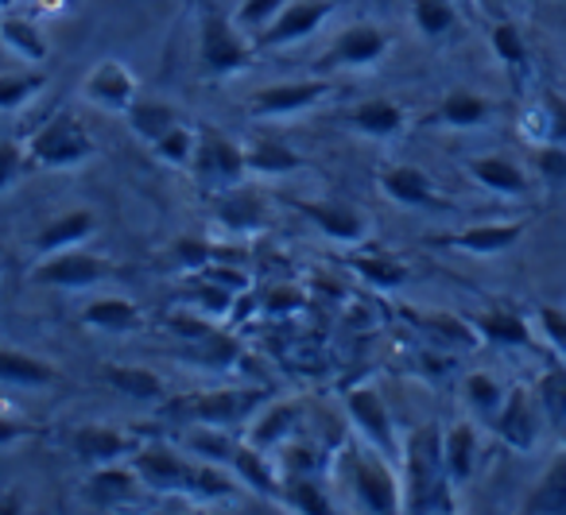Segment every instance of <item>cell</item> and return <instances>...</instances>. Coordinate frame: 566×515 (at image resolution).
I'll return each mask as SVG.
<instances>
[{
	"label": "cell",
	"instance_id": "obj_1",
	"mask_svg": "<svg viewBox=\"0 0 566 515\" xmlns=\"http://www.w3.org/2000/svg\"><path fill=\"white\" fill-rule=\"evenodd\" d=\"M408 512H450V473L442 458V434L439 427H419L408 438Z\"/></svg>",
	"mask_w": 566,
	"mask_h": 515
},
{
	"label": "cell",
	"instance_id": "obj_2",
	"mask_svg": "<svg viewBox=\"0 0 566 515\" xmlns=\"http://www.w3.org/2000/svg\"><path fill=\"white\" fill-rule=\"evenodd\" d=\"M90 156H94V140H90V133L74 117H51L28 140V159L35 167H48V171H55V167H78Z\"/></svg>",
	"mask_w": 566,
	"mask_h": 515
},
{
	"label": "cell",
	"instance_id": "obj_3",
	"mask_svg": "<svg viewBox=\"0 0 566 515\" xmlns=\"http://www.w3.org/2000/svg\"><path fill=\"white\" fill-rule=\"evenodd\" d=\"M190 171L198 175V182H202L206 190L221 195V190L244 182V175H249V159H244V148H237L229 136L206 128V133H198V148H195V164H190Z\"/></svg>",
	"mask_w": 566,
	"mask_h": 515
},
{
	"label": "cell",
	"instance_id": "obj_4",
	"mask_svg": "<svg viewBox=\"0 0 566 515\" xmlns=\"http://www.w3.org/2000/svg\"><path fill=\"white\" fill-rule=\"evenodd\" d=\"M198 55H202L206 74H237L249 66L252 48L241 40L233 20L221 12H202V40H198Z\"/></svg>",
	"mask_w": 566,
	"mask_h": 515
},
{
	"label": "cell",
	"instance_id": "obj_5",
	"mask_svg": "<svg viewBox=\"0 0 566 515\" xmlns=\"http://www.w3.org/2000/svg\"><path fill=\"white\" fill-rule=\"evenodd\" d=\"M334 0H287L280 12H275L272 24L260 32V48H292V43L315 35L318 28L331 20Z\"/></svg>",
	"mask_w": 566,
	"mask_h": 515
},
{
	"label": "cell",
	"instance_id": "obj_6",
	"mask_svg": "<svg viewBox=\"0 0 566 515\" xmlns=\"http://www.w3.org/2000/svg\"><path fill=\"white\" fill-rule=\"evenodd\" d=\"M109 275V264H105L97 252H78V249H63L51 252L40 267L32 272V283L40 287H66V291H82L94 287Z\"/></svg>",
	"mask_w": 566,
	"mask_h": 515
},
{
	"label": "cell",
	"instance_id": "obj_7",
	"mask_svg": "<svg viewBox=\"0 0 566 515\" xmlns=\"http://www.w3.org/2000/svg\"><path fill=\"white\" fill-rule=\"evenodd\" d=\"M128 461H133V469L140 473L144 488L187 492L190 496V484H195V461H187L179 450H171V445H140Z\"/></svg>",
	"mask_w": 566,
	"mask_h": 515
},
{
	"label": "cell",
	"instance_id": "obj_8",
	"mask_svg": "<svg viewBox=\"0 0 566 515\" xmlns=\"http://www.w3.org/2000/svg\"><path fill=\"white\" fill-rule=\"evenodd\" d=\"M334 94V82L326 78H307V82H280V86H264L252 94L249 102V113L252 117H287V113H300V109H311L318 105L323 97Z\"/></svg>",
	"mask_w": 566,
	"mask_h": 515
},
{
	"label": "cell",
	"instance_id": "obj_9",
	"mask_svg": "<svg viewBox=\"0 0 566 515\" xmlns=\"http://www.w3.org/2000/svg\"><path fill=\"white\" fill-rule=\"evenodd\" d=\"M71 450L78 453L82 465L97 469V465H113V461H125L140 450L128 430L105 427V422H90V427H74L71 430Z\"/></svg>",
	"mask_w": 566,
	"mask_h": 515
},
{
	"label": "cell",
	"instance_id": "obj_10",
	"mask_svg": "<svg viewBox=\"0 0 566 515\" xmlns=\"http://www.w3.org/2000/svg\"><path fill=\"white\" fill-rule=\"evenodd\" d=\"M354 492L365 504V512L373 515H392L400 512V484H396L392 469L380 458H369V453H354Z\"/></svg>",
	"mask_w": 566,
	"mask_h": 515
},
{
	"label": "cell",
	"instance_id": "obj_11",
	"mask_svg": "<svg viewBox=\"0 0 566 515\" xmlns=\"http://www.w3.org/2000/svg\"><path fill=\"white\" fill-rule=\"evenodd\" d=\"M264 391H244V388H221V391H202L190 396L187 403H175V414L190 422H210V427H229V422L244 419L252 403H260Z\"/></svg>",
	"mask_w": 566,
	"mask_h": 515
},
{
	"label": "cell",
	"instance_id": "obj_12",
	"mask_svg": "<svg viewBox=\"0 0 566 515\" xmlns=\"http://www.w3.org/2000/svg\"><path fill=\"white\" fill-rule=\"evenodd\" d=\"M346 411L354 419V427L377 445L380 453H392L396 450V434H392V414H388L385 399H380L377 388L361 383V388H349L346 391Z\"/></svg>",
	"mask_w": 566,
	"mask_h": 515
},
{
	"label": "cell",
	"instance_id": "obj_13",
	"mask_svg": "<svg viewBox=\"0 0 566 515\" xmlns=\"http://www.w3.org/2000/svg\"><path fill=\"white\" fill-rule=\"evenodd\" d=\"M493 427L509 445L532 450L535 434H539V399H532L527 388H512L509 396H504L501 411L493 414Z\"/></svg>",
	"mask_w": 566,
	"mask_h": 515
},
{
	"label": "cell",
	"instance_id": "obj_14",
	"mask_svg": "<svg viewBox=\"0 0 566 515\" xmlns=\"http://www.w3.org/2000/svg\"><path fill=\"white\" fill-rule=\"evenodd\" d=\"M82 90H86L90 102L102 105V109H113V113H125L128 105L136 102V78L128 74L125 63H117V59L97 63L94 71L86 74Z\"/></svg>",
	"mask_w": 566,
	"mask_h": 515
},
{
	"label": "cell",
	"instance_id": "obj_15",
	"mask_svg": "<svg viewBox=\"0 0 566 515\" xmlns=\"http://www.w3.org/2000/svg\"><path fill=\"white\" fill-rule=\"evenodd\" d=\"M213 213H218V221L229 233H260L268 225L264 198H260L256 187H244V182L221 190L218 202H213Z\"/></svg>",
	"mask_w": 566,
	"mask_h": 515
},
{
	"label": "cell",
	"instance_id": "obj_16",
	"mask_svg": "<svg viewBox=\"0 0 566 515\" xmlns=\"http://www.w3.org/2000/svg\"><path fill=\"white\" fill-rule=\"evenodd\" d=\"M140 488H144V481H140V473L133 469V461H128V465L113 461V465H97L94 473H90L86 496H90V504H94V507L113 512V507L136 500V492H140Z\"/></svg>",
	"mask_w": 566,
	"mask_h": 515
},
{
	"label": "cell",
	"instance_id": "obj_17",
	"mask_svg": "<svg viewBox=\"0 0 566 515\" xmlns=\"http://www.w3.org/2000/svg\"><path fill=\"white\" fill-rule=\"evenodd\" d=\"M388 55V35L373 24H349L346 32H338L331 48V59L326 63L338 66H373Z\"/></svg>",
	"mask_w": 566,
	"mask_h": 515
},
{
	"label": "cell",
	"instance_id": "obj_18",
	"mask_svg": "<svg viewBox=\"0 0 566 515\" xmlns=\"http://www.w3.org/2000/svg\"><path fill=\"white\" fill-rule=\"evenodd\" d=\"M520 237H524V221H509V225L493 221V225H470V229H462V233L439 237L434 244L473 252V256H496V252H509Z\"/></svg>",
	"mask_w": 566,
	"mask_h": 515
},
{
	"label": "cell",
	"instance_id": "obj_19",
	"mask_svg": "<svg viewBox=\"0 0 566 515\" xmlns=\"http://www.w3.org/2000/svg\"><path fill=\"white\" fill-rule=\"evenodd\" d=\"M295 210L303 213V218L311 221L315 229H323L331 241L338 244H357L365 241V221L357 210H349V206L342 202H292Z\"/></svg>",
	"mask_w": 566,
	"mask_h": 515
},
{
	"label": "cell",
	"instance_id": "obj_20",
	"mask_svg": "<svg viewBox=\"0 0 566 515\" xmlns=\"http://www.w3.org/2000/svg\"><path fill=\"white\" fill-rule=\"evenodd\" d=\"M94 233H97L94 210H66V213H59V218H51L48 225L35 233V249H40L43 256H51V252L78 249V244L90 241Z\"/></svg>",
	"mask_w": 566,
	"mask_h": 515
},
{
	"label": "cell",
	"instance_id": "obj_21",
	"mask_svg": "<svg viewBox=\"0 0 566 515\" xmlns=\"http://www.w3.org/2000/svg\"><path fill=\"white\" fill-rule=\"evenodd\" d=\"M380 190H385L392 202L400 206H416V210H427V206H439V195H434V182L427 179V171L411 164H396L380 171Z\"/></svg>",
	"mask_w": 566,
	"mask_h": 515
},
{
	"label": "cell",
	"instance_id": "obj_22",
	"mask_svg": "<svg viewBox=\"0 0 566 515\" xmlns=\"http://www.w3.org/2000/svg\"><path fill=\"white\" fill-rule=\"evenodd\" d=\"M229 465H233L237 481H241L249 492H256V496H280L283 481L275 476V469L268 465V458H264V450H260V445H252V442L237 445Z\"/></svg>",
	"mask_w": 566,
	"mask_h": 515
},
{
	"label": "cell",
	"instance_id": "obj_23",
	"mask_svg": "<svg viewBox=\"0 0 566 515\" xmlns=\"http://www.w3.org/2000/svg\"><path fill=\"white\" fill-rule=\"evenodd\" d=\"M125 117H128V128L148 144H156L159 136H167L175 125H182V113L167 102H156V97H144V102L136 97L125 109Z\"/></svg>",
	"mask_w": 566,
	"mask_h": 515
},
{
	"label": "cell",
	"instance_id": "obj_24",
	"mask_svg": "<svg viewBox=\"0 0 566 515\" xmlns=\"http://www.w3.org/2000/svg\"><path fill=\"white\" fill-rule=\"evenodd\" d=\"M473 329H478V337H485L489 345H516V349H532V329H527L524 314L504 311V306L478 314V318H473Z\"/></svg>",
	"mask_w": 566,
	"mask_h": 515
},
{
	"label": "cell",
	"instance_id": "obj_25",
	"mask_svg": "<svg viewBox=\"0 0 566 515\" xmlns=\"http://www.w3.org/2000/svg\"><path fill=\"white\" fill-rule=\"evenodd\" d=\"M0 380L17 388H51L59 380V368L20 349H0Z\"/></svg>",
	"mask_w": 566,
	"mask_h": 515
},
{
	"label": "cell",
	"instance_id": "obj_26",
	"mask_svg": "<svg viewBox=\"0 0 566 515\" xmlns=\"http://www.w3.org/2000/svg\"><path fill=\"white\" fill-rule=\"evenodd\" d=\"M0 40H4V48H9L12 55L24 59L28 66L48 63V55H51L43 32L24 17H0Z\"/></svg>",
	"mask_w": 566,
	"mask_h": 515
},
{
	"label": "cell",
	"instance_id": "obj_27",
	"mask_svg": "<svg viewBox=\"0 0 566 515\" xmlns=\"http://www.w3.org/2000/svg\"><path fill=\"white\" fill-rule=\"evenodd\" d=\"M524 512H532V515H563L566 512V450L551 461L543 481L527 492Z\"/></svg>",
	"mask_w": 566,
	"mask_h": 515
},
{
	"label": "cell",
	"instance_id": "obj_28",
	"mask_svg": "<svg viewBox=\"0 0 566 515\" xmlns=\"http://www.w3.org/2000/svg\"><path fill=\"white\" fill-rule=\"evenodd\" d=\"M442 458H447L450 481L454 484L470 481L473 469H478V434H473V427H465V422L450 427L447 434H442Z\"/></svg>",
	"mask_w": 566,
	"mask_h": 515
},
{
	"label": "cell",
	"instance_id": "obj_29",
	"mask_svg": "<svg viewBox=\"0 0 566 515\" xmlns=\"http://www.w3.org/2000/svg\"><path fill=\"white\" fill-rule=\"evenodd\" d=\"M102 376L109 388H117L120 396H128V399H144V403L164 399V380L144 365H105Z\"/></svg>",
	"mask_w": 566,
	"mask_h": 515
},
{
	"label": "cell",
	"instance_id": "obj_30",
	"mask_svg": "<svg viewBox=\"0 0 566 515\" xmlns=\"http://www.w3.org/2000/svg\"><path fill=\"white\" fill-rule=\"evenodd\" d=\"M470 175L481 187L496 190V195H527V175L512 164L509 156H481L470 164Z\"/></svg>",
	"mask_w": 566,
	"mask_h": 515
},
{
	"label": "cell",
	"instance_id": "obj_31",
	"mask_svg": "<svg viewBox=\"0 0 566 515\" xmlns=\"http://www.w3.org/2000/svg\"><path fill=\"white\" fill-rule=\"evenodd\" d=\"M144 314L136 303H128V298H94V303L86 306V326L94 329H109V334H133V329H140Z\"/></svg>",
	"mask_w": 566,
	"mask_h": 515
},
{
	"label": "cell",
	"instance_id": "obj_32",
	"mask_svg": "<svg viewBox=\"0 0 566 515\" xmlns=\"http://www.w3.org/2000/svg\"><path fill=\"white\" fill-rule=\"evenodd\" d=\"M349 120H354L357 133L365 136H396L403 128V109L396 102H388V97H373V102H361L354 113H349Z\"/></svg>",
	"mask_w": 566,
	"mask_h": 515
},
{
	"label": "cell",
	"instance_id": "obj_33",
	"mask_svg": "<svg viewBox=\"0 0 566 515\" xmlns=\"http://www.w3.org/2000/svg\"><path fill=\"white\" fill-rule=\"evenodd\" d=\"M244 159H249V171L256 175H292L303 167V159L280 140H252L244 148Z\"/></svg>",
	"mask_w": 566,
	"mask_h": 515
},
{
	"label": "cell",
	"instance_id": "obj_34",
	"mask_svg": "<svg viewBox=\"0 0 566 515\" xmlns=\"http://www.w3.org/2000/svg\"><path fill=\"white\" fill-rule=\"evenodd\" d=\"M187 450L198 453L202 461H213V465H229L233 461V450L237 445L229 442L226 427H210V422H195V427L187 430Z\"/></svg>",
	"mask_w": 566,
	"mask_h": 515
},
{
	"label": "cell",
	"instance_id": "obj_35",
	"mask_svg": "<svg viewBox=\"0 0 566 515\" xmlns=\"http://www.w3.org/2000/svg\"><path fill=\"white\" fill-rule=\"evenodd\" d=\"M300 403H275L268 407L264 419L252 427V445H260V450H268V445L275 442H287L292 438V430L300 427Z\"/></svg>",
	"mask_w": 566,
	"mask_h": 515
},
{
	"label": "cell",
	"instance_id": "obj_36",
	"mask_svg": "<svg viewBox=\"0 0 566 515\" xmlns=\"http://www.w3.org/2000/svg\"><path fill=\"white\" fill-rule=\"evenodd\" d=\"M280 496L287 500V507H295V512H303V515H331V500H326V492L318 488L307 473L287 476V481L280 484Z\"/></svg>",
	"mask_w": 566,
	"mask_h": 515
},
{
	"label": "cell",
	"instance_id": "obj_37",
	"mask_svg": "<svg viewBox=\"0 0 566 515\" xmlns=\"http://www.w3.org/2000/svg\"><path fill=\"white\" fill-rule=\"evenodd\" d=\"M485 117H489V102L470 94V90H454V94H447L439 105V120H447V125H454V128H473Z\"/></svg>",
	"mask_w": 566,
	"mask_h": 515
},
{
	"label": "cell",
	"instance_id": "obj_38",
	"mask_svg": "<svg viewBox=\"0 0 566 515\" xmlns=\"http://www.w3.org/2000/svg\"><path fill=\"white\" fill-rule=\"evenodd\" d=\"M349 267H354L365 283H373V287H380V291H396L408 283V267L392 256H354Z\"/></svg>",
	"mask_w": 566,
	"mask_h": 515
},
{
	"label": "cell",
	"instance_id": "obj_39",
	"mask_svg": "<svg viewBox=\"0 0 566 515\" xmlns=\"http://www.w3.org/2000/svg\"><path fill=\"white\" fill-rule=\"evenodd\" d=\"M535 399H539V411L547 414L555 427H566V365H551L547 372L539 376Z\"/></svg>",
	"mask_w": 566,
	"mask_h": 515
},
{
	"label": "cell",
	"instance_id": "obj_40",
	"mask_svg": "<svg viewBox=\"0 0 566 515\" xmlns=\"http://www.w3.org/2000/svg\"><path fill=\"white\" fill-rule=\"evenodd\" d=\"M151 148H156V156L164 159V164L190 167L195 164V148H198V128H190L187 120H182V125H175L167 136H159Z\"/></svg>",
	"mask_w": 566,
	"mask_h": 515
},
{
	"label": "cell",
	"instance_id": "obj_41",
	"mask_svg": "<svg viewBox=\"0 0 566 515\" xmlns=\"http://www.w3.org/2000/svg\"><path fill=\"white\" fill-rule=\"evenodd\" d=\"M43 86H48V74L43 71L0 74V109H20V105L32 102Z\"/></svg>",
	"mask_w": 566,
	"mask_h": 515
},
{
	"label": "cell",
	"instance_id": "obj_42",
	"mask_svg": "<svg viewBox=\"0 0 566 515\" xmlns=\"http://www.w3.org/2000/svg\"><path fill=\"white\" fill-rule=\"evenodd\" d=\"M411 17H416V28L423 35H447L450 28H454V20H458L450 0H416Z\"/></svg>",
	"mask_w": 566,
	"mask_h": 515
},
{
	"label": "cell",
	"instance_id": "obj_43",
	"mask_svg": "<svg viewBox=\"0 0 566 515\" xmlns=\"http://www.w3.org/2000/svg\"><path fill=\"white\" fill-rule=\"evenodd\" d=\"M416 322L423 329H431L442 345H473L478 341L473 322H462V318H454V314H431V318H416Z\"/></svg>",
	"mask_w": 566,
	"mask_h": 515
},
{
	"label": "cell",
	"instance_id": "obj_44",
	"mask_svg": "<svg viewBox=\"0 0 566 515\" xmlns=\"http://www.w3.org/2000/svg\"><path fill=\"white\" fill-rule=\"evenodd\" d=\"M465 399H470L481 414H489V419H493V414L501 411V403H504V388L489 372H473V376H465Z\"/></svg>",
	"mask_w": 566,
	"mask_h": 515
},
{
	"label": "cell",
	"instance_id": "obj_45",
	"mask_svg": "<svg viewBox=\"0 0 566 515\" xmlns=\"http://www.w3.org/2000/svg\"><path fill=\"white\" fill-rule=\"evenodd\" d=\"M233 298H237V291L221 287V283L195 280V303H198V311H202V314H229V311H233Z\"/></svg>",
	"mask_w": 566,
	"mask_h": 515
},
{
	"label": "cell",
	"instance_id": "obj_46",
	"mask_svg": "<svg viewBox=\"0 0 566 515\" xmlns=\"http://www.w3.org/2000/svg\"><path fill=\"white\" fill-rule=\"evenodd\" d=\"M493 51H496V59H501V63H509V66H524L527 63L524 35H520L512 24H496L493 28Z\"/></svg>",
	"mask_w": 566,
	"mask_h": 515
},
{
	"label": "cell",
	"instance_id": "obj_47",
	"mask_svg": "<svg viewBox=\"0 0 566 515\" xmlns=\"http://www.w3.org/2000/svg\"><path fill=\"white\" fill-rule=\"evenodd\" d=\"M283 4H287V0H244L241 12H237V28H260V32H264Z\"/></svg>",
	"mask_w": 566,
	"mask_h": 515
},
{
	"label": "cell",
	"instance_id": "obj_48",
	"mask_svg": "<svg viewBox=\"0 0 566 515\" xmlns=\"http://www.w3.org/2000/svg\"><path fill=\"white\" fill-rule=\"evenodd\" d=\"M535 167H539L543 179L563 182L566 179V144H543V148L535 151Z\"/></svg>",
	"mask_w": 566,
	"mask_h": 515
},
{
	"label": "cell",
	"instance_id": "obj_49",
	"mask_svg": "<svg viewBox=\"0 0 566 515\" xmlns=\"http://www.w3.org/2000/svg\"><path fill=\"white\" fill-rule=\"evenodd\" d=\"M202 280H213V283H221V287H229V291H249V272L244 267H237V264H218V260H210V264L202 267Z\"/></svg>",
	"mask_w": 566,
	"mask_h": 515
},
{
	"label": "cell",
	"instance_id": "obj_50",
	"mask_svg": "<svg viewBox=\"0 0 566 515\" xmlns=\"http://www.w3.org/2000/svg\"><path fill=\"white\" fill-rule=\"evenodd\" d=\"M20 167H24V148L12 144V140H0V195L17 182Z\"/></svg>",
	"mask_w": 566,
	"mask_h": 515
},
{
	"label": "cell",
	"instance_id": "obj_51",
	"mask_svg": "<svg viewBox=\"0 0 566 515\" xmlns=\"http://www.w3.org/2000/svg\"><path fill=\"white\" fill-rule=\"evenodd\" d=\"M539 322H543V329H547V341L555 345L558 353H566V311H558V306H543Z\"/></svg>",
	"mask_w": 566,
	"mask_h": 515
},
{
	"label": "cell",
	"instance_id": "obj_52",
	"mask_svg": "<svg viewBox=\"0 0 566 515\" xmlns=\"http://www.w3.org/2000/svg\"><path fill=\"white\" fill-rule=\"evenodd\" d=\"M268 311L272 314H287V311H300L303 303H307V295H303V291H295V287H287V283H283V287H275V291H268Z\"/></svg>",
	"mask_w": 566,
	"mask_h": 515
},
{
	"label": "cell",
	"instance_id": "obj_53",
	"mask_svg": "<svg viewBox=\"0 0 566 515\" xmlns=\"http://www.w3.org/2000/svg\"><path fill=\"white\" fill-rule=\"evenodd\" d=\"M179 260H182V267H198V272H202L213 260V249L202 241H179Z\"/></svg>",
	"mask_w": 566,
	"mask_h": 515
},
{
	"label": "cell",
	"instance_id": "obj_54",
	"mask_svg": "<svg viewBox=\"0 0 566 515\" xmlns=\"http://www.w3.org/2000/svg\"><path fill=\"white\" fill-rule=\"evenodd\" d=\"M32 422H20V419H4L0 414V445H12V442H20V438H28L32 434Z\"/></svg>",
	"mask_w": 566,
	"mask_h": 515
},
{
	"label": "cell",
	"instance_id": "obj_55",
	"mask_svg": "<svg viewBox=\"0 0 566 515\" xmlns=\"http://www.w3.org/2000/svg\"><path fill=\"white\" fill-rule=\"evenodd\" d=\"M12 4H17V0H0V9H12Z\"/></svg>",
	"mask_w": 566,
	"mask_h": 515
}]
</instances>
